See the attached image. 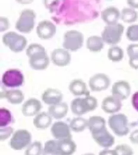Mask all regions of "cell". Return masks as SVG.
<instances>
[{"instance_id": "603a6c76", "label": "cell", "mask_w": 138, "mask_h": 155, "mask_svg": "<svg viewBox=\"0 0 138 155\" xmlns=\"http://www.w3.org/2000/svg\"><path fill=\"white\" fill-rule=\"evenodd\" d=\"M1 98H5L12 104H19L23 101L24 96L19 90H10L1 92Z\"/></svg>"}, {"instance_id": "ba28073f", "label": "cell", "mask_w": 138, "mask_h": 155, "mask_svg": "<svg viewBox=\"0 0 138 155\" xmlns=\"http://www.w3.org/2000/svg\"><path fill=\"white\" fill-rule=\"evenodd\" d=\"M32 140V135L29 131L20 129L15 131L10 142L11 148L20 150L29 145Z\"/></svg>"}, {"instance_id": "ffe728a7", "label": "cell", "mask_w": 138, "mask_h": 155, "mask_svg": "<svg viewBox=\"0 0 138 155\" xmlns=\"http://www.w3.org/2000/svg\"><path fill=\"white\" fill-rule=\"evenodd\" d=\"M120 14L117 8L113 6L108 7L101 13V17L108 25H113L117 23Z\"/></svg>"}, {"instance_id": "e0dca14e", "label": "cell", "mask_w": 138, "mask_h": 155, "mask_svg": "<svg viewBox=\"0 0 138 155\" xmlns=\"http://www.w3.org/2000/svg\"><path fill=\"white\" fill-rule=\"evenodd\" d=\"M42 108L41 103L35 98L29 99L22 105V114L26 117L33 116L38 114Z\"/></svg>"}, {"instance_id": "d6a6232c", "label": "cell", "mask_w": 138, "mask_h": 155, "mask_svg": "<svg viewBox=\"0 0 138 155\" xmlns=\"http://www.w3.org/2000/svg\"><path fill=\"white\" fill-rule=\"evenodd\" d=\"M43 153L45 155H57V140L46 142Z\"/></svg>"}, {"instance_id": "30bf717a", "label": "cell", "mask_w": 138, "mask_h": 155, "mask_svg": "<svg viewBox=\"0 0 138 155\" xmlns=\"http://www.w3.org/2000/svg\"><path fill=\"white\" fill-rule=\"evenodd\" d=\"M110 84L109 77L104 73H98L90 78L89 86L92 91L100 92L106 90Z\"/></svg>"}, {"instance_id": "5bb4252c", "label": "cell", "mask_w": 138, "mask_h": 155, "mask_svg": "<svg viewBox=\"0 0 138 155\" xmlns=\"http://www.w3.org/2000/svg\"><path fill=\"white\" fill-rule=\"evenodd\" d=\"M70 128L69 125L65 122H57L52 126L51 131L53 137L56 139H72Z\"/></svg>"}, {"instance_id": "9a60e30c", "label": "cell", "mask_w": 138, "mask_h": 155, "mask_svg": "<svg viewBox=\"0 0 138 155\" xmlns=\"http://www.w3.org/2000/svg\"><path fill=\"white\" fill-rule=\"evenodd\" d=\"M76 149V144L72 139L57 140V155H72L75 152Z\"/></svg>"}, {"instance_id": "8fae6325", "label": "cell", "mask_w": 138, "mask_h": 155, "mask_svg": "<svg viewBox=\"0 0 138 155\" xmlns=\"http://www.w3.org/2000/svg\"><path fill=\"white\" fill-rule=\"evenodd\" d=\"M56 32V26L49 20H44L39 22L36 28L38 36L42 40L52 38Z\"/></svg>"}, {"instance_id": "f1b7e54d", "label": "cell", "mask_w": 138, "mask_h": 155, "mask_svg": "<svg viewBox=\"0 0 138 155\" xmlns=\"http://www.w3.org/2000/svg\"><path fill=\"white\" fill-rule=\"evenodd\" d=\"M120 16L122 20L127 23L136 22L138 18L137 12L130 8H124L123 9Z\"/></svg>"}, {"instance_id": "ac0fdd59", "label": "cell", "mask_w": 138, "mask_h": 155, "mask_svg": "<svg viewBox=\"0 0 138 155\" xmlns=\"http://www.w3.org/2000/svg\"><path fill=\"white\" fill-rule=\"evenodd\" d=\"M43 101L49 105H53L61 103L63 98V95L58 90L48 88L42 94Z\"/></svg>"}, {"instance_id": "7c38bea8", "label": "cell", "mask_w": 138, "mask_h": 155, "mask_svg": "<svg viewBox=\"0 0 138 155\" xmlns=\"http://www.w3.org/2000/svg\"><path fill=\"white\" fill-rule=\"evenodd\" d=\"M51 60L53 64L60 67L69 65L71 61V55L68 51L62 48L55 49L51 53Z\"/></svg>"}, {"instance_id": "e575fe53", "label": "cell", "mask_w": 138, "mask_h": 155, "mask_svg": "<svg viewBox=\"0 0 138 155\" xmlns=\"http://www.w3.org/2000/svg\"><path fill=\"white\" fill-rule=\"evenodd\" d=\"M115 155L133 154L132 149L126 144H121L117 146L114 150Z\"/></svg>"}, {"instance_id": "6da1fadb", "label": "cell", "mask_w": 138, "mask_h": 155, "mask_svg": "<svg viewBox=\"0 0 138 155\" xmlns=\"http://www.w3.org/2000/svg\"><path fill=\"white\" fill-rule=\"evenodd\" d=\"M26 54L29 58L30 67L34 70H45L49 65V58L42 45L30 44L26 49Z\"/></svg>"}, {"instance_id": "f546056e", "label": "cell", "mask_w": 138, "mask_h": 155, "mask_svg": "<svg viewBox=\"0 0 138 155\" xmlns=\"http://www.w3.org/2000/svg\"><path fill=\"white\" fill-rule=\"evenodd\" d=\"M124 57V52L119 47L114 46L108 49V57L110 61L117 62L122 61Z\"/></svg>"}, {"instance_id": "5b68a950", "label": "cell", "mask_w": 138, "mask_h": 155, "mask_svg": "<svg viewBox=\"0 0 138 155\" xmlns=\"http://www.w3.org/2000/svg\"><path fill=\"white\" fill-rule=\"evenodd\" d=\"M36 14L31 9H24L21 12L19 19L15 25V28L20 32L29 33L34 27L35 19Z\"/></svg>"}, {"instance_id": "3957f363", "label": "cell", "mask_w": 138, "mask_h": 155, "mask_svg": "<svg viewBox=\"0 0 138 155\" xmlns=\"http://www.w3.org/2000/svg\"><path fill=\"white\" fill-rule=\"evenodd\" d=\"M108 125L113 133L117 136H124L129 133L128 120L124 114H116L110 116Z\"/></svg>"}, {"instance_id": "277c9868", "label": "cell", "mask_w": 138, "mask_h": 155, "mask_svg": "<svg viewBox=\"0 0 138 155\" xmlns=\"http://www.w3.org/2000/svg\"><path fill=\"white\" fill-rule=\"evenodd\" d=\"M3 43L12 51L19 53L22 51L27 45V40L25 37L14 31H9L2 37Z\"/></svg>"}, {"instance_id": "60d3db41", "label": "cell", "mask_w": 138, "mask_h": 155, "mask_svg": "<svg viewBox=\"0 0 138 155\" xmlns=\"http://www.w3.org/2000/svg\"><path fill=\"white\" fill-rule=\"evenodd\" d=\"M99 155H115L114 150H104L99 153Z\"/></svg>"}, {"instance_id": "cb8c5ba5", "label": "cell", "mask_w": 138, "mask_h": 155, "mask_svg": "<svg viewBox=\"0 0 138 155\" xmlns=\"http://www.w3.org/2000/svg\"><path fill=\"white\" fill-rule=\"evenodd\" d=\"M68 106L66 103H60L51 105L49 108V114L56 119L64 118L68 113Z\"/></svg>"}, {"instance_id": "8992f818", "label": "cell", "mask_w": 138, "mask_h": 155, "mask_svg": "<svg viewBox=\"0 0 138 155\" xmlns=\"http://www.w3.org/2000/svg\"><path fill=\"white\" fill-rule=\"evenodd\" d=\"M124 27L120 23L105 26L102 33L103 41L108 45H115L121 40Z\"/></svg>"}, {"instance_id": "d6986e66", "label": "cell", "mask_w": 138, "mask_h": 155, "mask_svg": "<svg viewBox=\"0 0 138 155\" xmlns=\"http://www.w3.org/2000/svg\"><path fill=\"white\" fill-rule=\"evenodd\" d=\"M92 137L100 146L105 148L110 147L115 143V138L108 132L107 128L99 133L92 135Z\"/></svg>"}, {"instance_id": "4316f807", "label": "cell", "mask_w": 138, "mask_h": 155, "mask_svg": "<svg viewBox=\"0 0 138 155\" xmlns=\"http://www.w3.org/2000/svg\"><path fill=\"white\" fill-rule=\"evenodd\" d=\"M128 55L129 57V64L131 67L138 69V44L130 45L127 48Z\"/></svg>"}, {"instance_id": "4fadbf2b", "label": "cell", "mask_w": 138, "mask_h": 155, "mask_svg": "<svg viewBox=\"0 0 138 155\" xmlns=\"http://www.w3.org/2000/svg\"><path fill=\"white\" fill-rule=\"evenodd\" d=\"M111 92L113 96L120 101L126 100L130 94V86L127 81H120L113 84Z\"/></svg>"}, {"instance_id": "9c48e42d", "label": "cell", "mask_w": 138, "mask_h": 155, "mask_svg": "<svg viewBox=\"0 0 138 155\" xmlns=\"http://www.w3.org/2000/svg\"><path fill=\"white\" fill-rule=\"evenodd\" d=\"M24 77L22 72L17 69H10L3 74L2 82L8 87H19L22 86Z\"/></svg>"}, {"instance_id": "ab89813d", "label": "cell", "mask_w": 138, "mask_h": 155, "mask_svg": "<svg viewBox=\"0 0 138 155\" xmlns=\"http://www.w3.org/2000/svg\"><path fill=\"white\" fill-rule=\"evenodd\" d=\"M127 4L133 8H138V0H129Z\"/></svg>"}, {"instance_id": "44dd1931", "label": "cell", "mask_w": 138, "mask_h": 155, "mask_svg": "<svg viewBox=\"0 0 138 155\" xmlns=\"http://www.w3.org/2000/svg\"><path fill=\"white\" fill-rule=\"evenodd\" d=\"M69 89L71 93L75 96L90 95V92L88 89L86 84L81 79L72 80L69 84Z\"/></svg>"}, {"instance_id": "f35d334b", "label": "cell", "mask_w": 138, "mask_h": 155, "mask_svg": "<svg viewBox=\"0 0 138 155\" xmlns=\"http://www.w3.org/2000/svg\"><path fill=\"white\" fill-rule=\"evenodd\" d=\"M132 104L133 107L138 112V91L136 92L132 97Z\"/></svg>"}, {"instance_id": "83f0119b", "label": "cell", "mask_w": 138, "mask_h": 155, "mask_svg": "<svg viewBox=\"0 0 138 155\" xmlns=\"http://www.w3.org/2000/svg\"><path fill=\"white\" fill-rule=\"evenodd\" d=\"M87 120L82 118L77 117L74 118L70 122L69 127L71 130L76 133L82 132L88 127Z\"/></svg>"}, {"instance_id": "4dcf8cb0", "label": "cell", "mask_w": 138, "mask_h": 155, "mask_svg": "<svg viewBox=\"0 0 138 155\" xmlns=\"http://www.w3.org/2000/svg\"><path fill=\"white\" fill-rule=\"evenodd\" d=\"M12 120L11 112L6 108H1L0 109V127H5L11 123Z\"/></svg>"}, {"instance_id": "74e56055", "label": "cell", "mask_w": 138, "mask_h": 155, "mask_svg": "<svg viewBox=\"0 0 138 155\" xmlns=\"http://www.w3.org/2000/svg\"><path fill=\"white\" fill-rule=\"evenodd\" d=\"M130 139L133 144H138V130H134L131 134Z\"/></svg>"}, {"instance_id": "52a82bcc", "label": "cell", "mask_w": 138, "mask_h": 155, "mask_svg": "<svg viewBox=\"0 0 138 155\" xmlns=\"http://www.w3.org/2000/svg\"><path fill=\"white\" fill-rule=\"evenodd\" d=\"M83 42V35L77 30L68 31L64 34L63 46L66 50L76 51L82 47Z\"/></svg>"}, {"instance_id": "2e32d148", "label": "cell", "mask_w": 138, "mask_h": 155, "mask_svg": "<svg viewBox=\"0 0 138 155\" xmlns=\"http://www.w3.org/2000/svg\"><path fill=\"white\" fill-rule=\"evenodd\" d=\"M121 107V101L113 95L106 97L102 101V110L107 114L117 113L120 110Z\"/></svg>"}, {"instance_id": "d590c367", "label": "cell", "mask_w": 138, "mask_h": 155, "mask_svg": "<svg viewBox=\"0 0 138 155\" xmlns=\"http://www.w3.org/2000/svg\"><path fill=\"white\" fill-rule=\"evenodd\" d=\"M14 132V129L11 127H5L0 129V140L4 141L10 137Z\"/></svg>"}, {"instance_id": "d4e9b609", "label": "cell", "mask_w": 138, "mask_h": 155, "mask_svg": "<svg viewBox=\"0 0 138 155\" xmlns=\"http://www.w3.org/2000/svg\"><path fill=\"white\" fill-rule=\"evenodd\" d=\"M52 116L46 112H42L38 114L33 119V125L36 128L45 129L52 124Z\"/></svg>"}, {"instance_id": "484cf974", "label": "cell", "mask_w": 138, "mask_h": 155, "mask_svg": "<svg viewBox=\"0 0 138 155\" xmlns=\"http://www.w3.org/2000/svg\"><path fill=\"white\" fill-rule=\"evenodd\" d=\"M104 41L101 37L92 36L87 40L86 48L90 51L99 52L104 48Z\"/></svg>"}, {"instance_id": "7a4b0ae2", "label": "cell", "mask_w": 138, "mask_h": 155, "mask_svg": "<svg viewBox=\"0 0 138 155\" xmlns=\"http://www.w3.org/2000/svg\"><path fill=\"white\" fill-rule=\"evenodd\" d=\"M98 107V101L96 98L87 96L84 98H76L72 100L70 108L75 115L80 116L96 110Z\"/></svg>"}, {"instance_id": "1f68e13d", "label": "cell", "mask_w": 138, "mask_h": 155, "mask_svg": "<svg viewBox=\"0 0 138 155\" xmlns=\"http://www.w3.org/2000/svg\"><path fill=\"white\" fill-rule=\"evenodd\" d=\"M42 147L41 143L39 141H35L29 145L26 149L25 154L27 155H39L42 153Z\"/></svg>"}, {"instance_id": "8d00e7d4", "label": "cell", "mask_w": 138, "mask_h": 155, "mask_svg": "<svg viewBox=\"0 0 138 155\" xmlns=\"http://www.w3.org/2000/svg\"><path fill=\"white\" fill-rule=\"evenodd\" d=\"M1 31H5L9 27L8 20L5 17H1Z\"/></svg>"}, {"instance_id": "836d02e7", "label": "cell", "mask_w": 138, "mask_h": 155, "mask_svg": "<svg viewBox=\"0 0 138 155\" xmlns=\"http://www.w3.org/2000/svg\"><path fill=\"white\" fill-rule=\"evenodd\" d=\"M126 35L130 41H138V24L129 26L127 28Z\"/></svg>"}, {"instance_id": "7402d4cb", "label": "cell", "mask_w": 138, "mask_h": 155, "mask_svg": "<svg viewBox=\"0 0 138 155\" xmlns=\"http://www.w3.org/2000/svg\"><path fill=\"white\" fill-rule=\"evenodd\" d=\"M88 121V127L92 135L99 133L106 128V121L101 116H91Z\"/></svg>"}]
</instances>
